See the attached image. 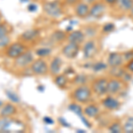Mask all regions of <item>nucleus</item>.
I'll list each match as a JSON object with an SVG mask.
<instances>
[{"instance_id": "58836bf2", "label": "nucleus", "mask_w": 133, "mask_h": 133, "mask_svg": "<svg viewBox=\"0 0 133 133\" xmlns=\"http://www.w3.org/2000/svg\"><path fill=\"white\" fill-rule=\"evenodd\" d=\"M130 14H131V16H133V6H132L131 9H130Z\"/></svg>"}, {"instance_id": "7ed1b4c3", "label": "nucleus", "mask_w": 133, "mask_h": 133, "mask_svg": "<svg viewBox=\"0 0 133 133\" xmlns=\"http://www.w3.org/2000/svg\"><path fill=\"white\" fill-rule=\"evenodd\" d=\"M26 51V46L21 42H14L6 47L5 55L10 59H16Z\"/></svg>"}, {"instance_id": "1a4fd4ad", "label": "nucleus", "mask_w": 133, "mask_h": 133, "mask_svg": "<svg viewBox=\"0 0 133 133\" xmlns=\"http://www.w3.org/2000/svg\"><path fill=\"white\" fill-rule=\"evenodd\" d=\"M83 53L85 59H91L95 56L97 53V46H96L95 42L92 40H89L85 43L83 48Z\"/></svg>"}, {"instance_id": "ddd939ff", "label": "nucleus", "mask_w": 133, "mask_h": 133, "mask_svg": "<svg viewBox=\"0 0 133 133\" xmlns=\"http://www.w3.org/2000/svg\"><path fill=\"white\" fill-rule=\"evenodd\" d=\"M40 30L37 29H28L23 32L21 35V39L22 40L23 42H31L34 41L35 39H36L38 36H39Z\"/></svg>"}, {"instance_id": "6ab92c4d", "label": "nucleus", "mask_w": 133, "mask_h": 133, "mask_svg": "<svg viewBox=\"0 0 133 133\" xmlns=\"http://www.w3.org/2000/svg\"><path fill=\"white\" fill-rule=\"evenodd\" d=\"M83 113L88 117H96L99 113V109L95 105H89L84 108Z\"/></svg>"}, {"instance_id": "c9c22d12", "label": "nucleus", "mask_w": 133, "mask_h": 133, "mask_svg": "<svg viewBox=\"0 0 133 133\" xmlns=\"http://www.w3.org/2000/svg\"><path fill=\"white\" fill-rule=\"evenodd\" d=\"M116 1L117 0H105V2L108 5H115V4H116Z\"/></svg>"}, {"instance_id": "f704fd0d", "label": "nucleus", "mask_w": 133, "mask_h": 133, "mask_svg": "<svg viewBox=\"0 0 133 133\" xmlns=\"http://www.w3.org/2000/svg\"><path fill=\"white\" fill-rule=\"evenodd\" d=\"M44 121L46 123H48V124H52L53 123V120L51 119V117H44Z\"/></svg>"}, {"instance_id": "4be33fe9", "label": "nucleus", "mask_w": 133, "mask_h": 133, "mask_svg": "<svg viewBox=\"0 0 133 133\" xmlns=\"http://www.w3.org/2000/svg\"><path fill=\"white\" fill-rule=\"evenodd\" d=\"M51 53V49L50 47H41V48H38L36 51V54L37 55L39 58H44L49 56Z\"/></svg>"}, {"instance_id": "473e14b6", "label": "nucleus", "mask_w": 133, "mask_h": 133, "mask_svg": "<svg viewBox=\"0 0 133 133\" xmlns=\"http://www.w3.org/2000/svg\"><path fill=\"white\" fill-rule=\"evenodd\" d=\"M28 10L29 12H36L37 10V6H36L35 4H30L29 6H28Z\"/></svg>"}, {"instance_id": "f3484780", "label": "nucleus", "mask_w": 133, "mask_h": 133, "mask_svg": "<svg viewBox=\"0 0 133 133\" xmlns=\"http://www.w3.org/2000/svg\"><path fill=\"white\" fill-rule=\"evenodd\" d=\"M122 89V83L117 79H112L108 83V93L109 94H116Z\"/></svg>"}, {"instance_id": "4468645a", "label": "nucleus", "mask_w": 133, "mask_h": 133, "mask_svg": "<svg viewBox=\"0 0 133 133\" xmlns=\"http://www.w3.org/2000/svg\"><path fill=\"white\" fill-rule=\"evenodd\" d=\"M61 66H62V61L61 58L59 57L53 58L50 66H49V71H50L51 75H52L54 76L59 75L61 70Z\"/></svg>"}, {"instance_id": "cd10ccee", "label": "nucleus", "mask_w": 133, "mask_h": 133, "mask_svg": "<svg viewBox=\"0 0 133 133\" xmlns=\"http://www.w3.org/2000/svg\"><path fill=\"white\" fill-rule=\"evenodd\" d=\"M109 131L110 132H113V133H121L123 130V128L120 126V123H115L113 124H111V126L108 128Z\"/></svg>"}, {"instance_id": "4c0bfd02", "label": "nucleus", "mask_w": 133, "mask_h": 133, "mask_svg": "<svg viewBox=\"0 0 133 133\" xmlns=\"http://www.w3.org/2000/svg\"><path fill=\"white\" fill-rule=\"evenodd\" d=\"M86 1H87V4H94V3H96L97 0H86Z\"/></svg>"}, {"instance_id": "6e6552de", "label": "nucleus", "mask_w": 133, "mask_h": 133, "mask_svg": "<svg viewBox=\"0 0 133 133\" xmlns=\"http://www.w3.org/2000/svg\"><path fill=\"white\" fill-rule=\"evenodd\" d=\"M106 12V6L103 3H94L92 4L91 7L90 8L89 16L94 19H100L105 14Z\"/></svg>"}, {"instance_id": "2eb2a0df", "label": "nucleus", "mask_w": 133, "mask_h": 133, "mask_svg": "<svg viewBox=\"0 0 133 133\" xmlns=\"http://www.w3.org/2000/svg\"><path fill=\"white\" fill-rule=\"evenodd\" d=\"M68 42L75 43V44H82L84 40V34L81 30H75L69 33V35L68 36Z\"/></svg>"}, {"instance_id": "412c9836", "label": "nucleus", "mask_w": 133, "mask_h": 133, "mask_svg": "<svg viewBox=\"0 0 133 133\" xmlns=\"http://www.w3.org/2000/svg\"><path fill=\"white\" fill-rule=\"evenodd\" d=\"M55 84L57 85L59 88H61V89H64L66 84H68V79L65 75H57L56 77H55Z\"/></svg>"}, {"instance_id": "a19ab883", "label": "nucleus", "mask_w": 133, "mask_h": 133, "mask_svg": "<svg viewBox=\"0 0 133 133\" xmlns=\"http://www.w3.org/2000/svg\"><path fill=\"white\" fill-rule=\"evenodd\" d=\"M2 106H3V104H2V102H1V101H0V108H1V107H2Z\"/></svg>"}, {"instance_id": "2f4dec72", "label": "nucleus", "mask_w": 133, "mask_h": 133, "mask_svg": "<svg viewBox=\"0 0 133 133\" xmlns=\"http://www.w3.org/2000/svg\"><path fill=\"white\" fill-rule=\"evenodd\" d=\"M114 29H115V24H113V23H107L103 27V31L106 33H109V32L113 31Z\"/></svg>"}, {"instance_id": "0eeeda50", "label": "nucleus", "mask_w": 133, "mask_h": 133, "mask_svg": "<svg viewBox=\"0 0 133 133\" xmlns=\"http://www.w3.org/2000/svg\"><path fill=\"white\" fill-rule=\"evenodd\" d=\"M79 50H80L79 44L68 42V44H66L62 49V54L68 59H74L77 56Z\"/></svg>"}, {"instance_id": "a878e982", "label": "nucleus", "mask_w": 133, "mask_h": 133, "mask_svg": "<svg viewBox=\"0 0 133 133\" xmlns=\"http://www.w3.org/2000/svg\"><path fill=\"white\" fill-rule=\"evenodd\" d=\"M10 33V29L5 23H0V38H3L5 36H8Z\"/></svg>"}, {"instance_id": "9d476101", "label": "nucleus", "mask_w": 133, "mask_h": 133, "mask_svg": "<svg viewBox=\"0 0 133 133\" xmlns=\"http://www.w3.org/2000/svg\"><path fill=\"white\" fill-rule=\"evenodd\" d=\"M75 12L76 15L79 18H86L90 14V6L89 4L83 3V2H79L78 4L76 5L75 8Z\"/></svg>"}, {"instance_id": "c85d7f7f", "label": "nucleus", "mask_w": 133, "mask_h": 133, "mask_svg": "<svg viewBox=\"0 0 133 133\" xmlns=\"http://www.w3.org/2000/svg\"><path fill=\"white\" fill-rule=\"evenodd\" d=\"M10 44V37L9 36H6L3 38H0V48L7 47Z\"/></svg>"}, {"instance_id": "aec40b11", "label": "nucleus", "mask_w": 133, "mask_h": 133, "mask_svg": "<svg viewBox=\"0 0 133 133\" xmlns=\"http://www.w3.org/2000/svg\"><path fill=\"white\" fill-rule=\"evenodd\" d=\"M116 5L123 11H130L133 6V0H117Z\"/></svg>"}, {"instance_id": "39448f33", "label": "nucleus", "mask_w": 133, "mask_h": 133, "mask_svg": "<svg viewBox=\"0 0 133 133\" xmlns=\"http://www.w3.org/2000/svg\"><path fill=\"white\" fill-rule=\"evenodd\" d=\"M34 61V54L30 51H25L22 54L14 59V66L18 68H24L30 66Z\"/></svg>"}, {"instance_id": "5701e85b", "label": "nucleus", "mask_w": 133, "mask_h": 133, "mask_svg": "<svg viewBox=\"0 0 133 133\" xmlns=\"http://www.w3.org/2000/svg\"><path fill=\"white\" fill-rule=\"evenodd\" d=\"M123 130L126 133H132L133 132V117L128 118L127 121L124 123Z\"/></svg>"}, {"instance_id": "b1692460", "label": "nucleus", "mask_w": 133, "mask_h": 133, "mask_svg": "<svg viewBox=\"0 0 133 133\" xmlns=\"http://www.w3.org/2000/svg\"><path fill=\"white\" fill-rule=\"evenodd\" d=\"M66 37V36L65 32L61 31V30L55 31L54 33L51 35V38H52V40H54V41H57V42L63 41V40L65 39Z\"/></svg>"}, {"instance_id": "dca6fc26", "label": "nucleus", "mask_w": 133, "mask_h": 133, "mask_svg": "<svg viewBox=\"0 0 133 133\" xmlns=\"http://www.w3.org/2000/svg\"><path fill=\"white\" fill-rule=\"evenodd\" d=\"M123 61V56H122L120 53H117V52L110 53L108 59V65L113 66V68H116V66H119L120 65H122Z\"/></svg>"}, {"instance_id": "72a5a7b5", "label": "nucleus", "mask_w": 133, "mask_h": 133, "mask_svg": "<svg viewBox=\"0 0 133 133\" xmlns=\"http://www.w3.org/2000/svg\"><path fill=\"white\" fill-rule=\"evenodd\" d=\"M66 3L68 5H76L79 3V0H66Z\"/></svg>"}, {"instance_id": "e433bc0d", "label": "nucleus", "mask_w": 133, "mask_h": 133, "mask_svg": "<svg viewBox=\"0 0 133 133\" xmlns=\"http://www.w3.org/2000/svg\"><path fill=\"white\" fill-rule=\"evenodd\" d=\"M128 68L130 70V71H132L133 72V61H131L129 63V65H128Z\"/></svg>"}, {"instance_id": "7c9ffc66", "label": "nucleus", "mask_w": 133, "mask_h": 133, "mask_svg": "<svg viewBox=\"0 0 133 133\" xmlns=\"http://www.w3.org/2000/svg\"><path fill=\"white\" fill-rule=\"evenodd\" d=\"M86 82V76L84 75H79L76 77L75 79V83H77V84H81V85H83Z\"/></svg>"}, {"instance_id": "393cba45", "label": "nucleus", "mask_w": 133, "mask_h": 133, "mask_svg": "<svg viewBox=\"0 0 133 133\" xmlns=\"http://www.w3.org/2000/svg\"><path fill=\"white\" fill-rule=\"evenodd\" d=\"M108 68V65L106 63L102 61H98L97 63H95L93 66H92V70L94 72H100V71H103V70L107 69Z\"/></svg>"}, {"instance_id": "423d86ee", "label": "nucleus", "mask_w": 133, "mask_h": 133, "mask_svg": "<svg viewBox=\"0 0 133 133\" xmlns=\"http://www.w3.org/2000/svg\"><path fill=\"white\" fill-rule=\"evenodd\" d=\"M30 70L36 76H44L49 71V66L43 59H36L30 65Z\"/></svg>"}, {"instance_id": "a211bd4d", "label": "nucleus", "mask_w": 133, "mask_h": 133, "mask_svg": "<svg viewBox=\"0 0 133 133\" xmlns=\"http://www.w3.org/2000/svg\"><path fill=\"white\" fill-rule=\"evenodd\" d=\"M103 106L109 110H115L117 109L120 106V103L117 99H115L113 97H108L103 100Z\"/></svg>"}, {"instance_id": "9b49d317", "label": "nucleus", "mask_w": 133, "mask_h": 133, "mask_svg": "<svg viewBox=\"0 0 133 133\" xmlns=\"http://www.w3.org/2000/svg\"><path fill=\"white\" fill-rule=\"evenodd\" d=\"M108 83L107 79L100 78L95 81L93 83V91L98 95H103L105 93H108Z\"/></svg>"}, {"instance_id": "f257e3e1", "label": "nucleus", "mask_w": 133, "mask_h": 133, "mask_svg": "<svg viewBox=\"0 0 133 133\" xmlns=\"http://www.w3.org/2000/svg\"><path fill=\"white\" fill-rule=\"evenodd\" d=\"M25 126L21 122L11 117H1L0 132H23Z\"/></svg>"}, {"instance_id": "c756f323", "label": "nucleus", "mask_w": 133, "mask_h": 133, "mask_svg": "<svg viewBox=\"0 0 133 133\" xmlns=\"http://www.w3.org/2000/svg\"><path fill=\"white\" fill-rule=\"evenodd\" d=\"M6 95L8 96V98H10L11 100H12L14 103H16V102H19L20 101V98H19L18 96L16 95L14 92L12 91H6Z\"/></svg>"}, {"instance_id": "79ce46f5", "label": "nucleus", "mask_w": 133, "mask_h": 133, "mask_svg": "<svg viewBox=\"0 0 133 133\" xmlns=\"http://www.w3.org/2000/svg\"><path fill=\"white\" fill-rule=\"evenodd\" d=\"M34 1H41V0H34Z\"/></svg>"}, {"instance_id": "bb28decb", "label": "nucleus", "mask_w": 133, "mask_h": 133, "mask_svg": "<svg viewBox=\"0 0 133 133\" xmlns=\"http://www.w3.org/2000/svg\"><path fill=\"white\" fill-rule=\"evenodd\" d=\"M68 109H70L72 112L76 114L78 116L82 117V113L83 112V109L81 108V107L78 106L77 104H71L69 107H68Z\"/></svg>"}, {"instance_id": "f8f14e48", "label": "nucleus", "mask_w": 133, "mask_h": 133, "mask_svg": "<svg viewBox=\"0 0 133 133\" xmlns=\"http://www.w3.org/2000/svg\"><path fill=\"white\" fill-rule=\"evenodd\" d=\"M17 113V108L12 103L3 104L0 108V117H12Z\"/></svg>"}, {"instance_id": "f03ea898", "label": "nucleus", "mask_w": 133, "mask_h": 133, "mask_svg": "<svg viewBox=\"0 0 133 133\" xmlns=\"http://www.w3.org/2000/svg\"><path fill=\"white\" fill-rule=\"evenodd\" d=\"M43 11L47 16L53 19L59 18L63 14L61 5L56 1H50L44 3L43 5Z\"/></svg>"}, {"instance_id": "20e7f679", "label": "nucleus", "mask_w": 133, "mask_h": 133, "mask_svg": "<svg viewBox=\"0 0 133 133\" xmlns=\"http://www.w3.org/2000/svg\"><path fill=\"white\" fill-rule=\"evenodd\" d=\"M91 91L90 88L85 85H80L78 88L75 90L73 92V98L76 100L77 102L80 103H86L88 100L91 98Z\"/></svg>"}, {"instance_id": "ea45409f", "label": "nucleus", "mask_w": 133, "mask_h": 133, "mask_svg": "<svg viewBox=\"0 0 133 133\" xmlns=\"http://www.w3.org/2000/svg\"><path fill=\"white\" fill-rule=\"evenodd\" d=\"M2 21H3V17H2V14H0V23L2 22Z\"/></svg>"}]
</instances>
